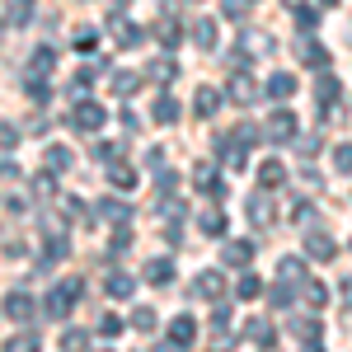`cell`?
<instances>
[{
  "label": "cell",
  "mask_w": 352,
  "mask_h": 352,
  "mask_svg": "<svg viewBox=\"0 0 352 352\" xmlns=\"http://www.w3.org/2000/svg\"><path fill=\"white\" fill-rule=\"evenodd\" d=\"M136 292V282L127 277V272H109V296H118V300H127Z\"/></svg>",
  "instance_id": "ac0fdd59"
},
{
  "label": "cell",
  "mask_w": 352,
  "mask_h": 352,
  "mask_svg": "<svg viewBox=\"0 0 352 352\" xmlns=\"http://www.w3.org/2000/svg\"><path fill=\"white\" fill-rule=\"evenodd\" d=\"M277 277H282V282H305V263H300V258H282V263H277Z\"/></svg>",
  "instance_id": "d4e9b609"
},
{
  "label": "cell",
  "mask_w": 352,
  "mask_h": 352,
  "mask_svg": "<svg viewBox=\"0 0 352 352\" xmlns=\"http://www.w3.org/2000/svg\"><path fill=\"white\" fill-rule=\"evenodd\" d=\"M94 43H99V38H94V28H85V33H76V47H80V52H94Z\"/></svg>",
  "instance_id": "ee69618b"
},
{
  "label": "cell",
  "mask_w": 352,
  "mask_h": 352,
  "mask_svg": "<svg viewBox=\"0 0 352 352\" xmlns=\"http://www.w3.org/2000/svg\"><path fill=\"white\" fill-rule=\"evenodd\" d=\"M5 315L19 320V324H28V320H33V296H28V292H10V296H5Z\"/></svg>",
  "instance_id": "8992f818"
},
{
  "label": "cell",
  "mask_w": 352,
  "mask_h": 352,
  "mask_svg": "<svg viewBox=\"0 0 352 352\" xmlns=\"http://www.w3.org/2000/svg\"><path fill=\"white\" fill-rule=\"evenodd\" d=\"M300 287H305V300H310V310H320V305H324V300H329V292H324V287H320V282H310V277H305Z\"/></svg>",
  "instance_id": "f1b7e54d"
},
{
  "label": "cell",
  "mask_w": 352,
  "mask_h": 352,
  "mask_svg": "<svg viewBox=\"0 0 352 352\" xmlns=\"http://www.w3.org/2000/svg\"><path fill=\"white\" fill-rule=\"evenodd\" d=\"M174 118H179V104H174V99H155V122H174Z\"/></svg>",
  "instance_id": "1f68e13d"
},
{
  "label": "cell",
  "mask_w": 352,
  "mask_h": 352,
  "mask_svg": "<svg viewBox=\"0 0 352 352\" xmlns=\"http://www.w3.org/2000/svg\"><path fill=\"white\" fill-rule=\"evenodd\" d=\"M192 43H197L202 52H212V47H217V19H197V24H192Z\"/></svg>",
  "instance_id": "2e32d148"
},
{
  "label": "cell",
  "mask_w": 352,
  "mask_h": 352,
  "mask_svg": "<svg viewBox=\"0 0 352 352\" xmlns=\"http://www.w3.org/2000/svg\"><path fill=\"white\" fill-rule=\"evenodd\" d=\"M136 85H141L136 71H118V76H113V94H136Z\"/></svg>",
  "instance_id": "4316f807"
},
{
  "label": "cell",
  "mask_w": 352,
  "mask_h": 352,
  "mask_svg": "<svg viewBox=\"0 0 352 352\" xmlns=\"http://www.w3.org/2000/svg\"><path fill=\"white\" fill-rule=\"evenodd\" d=\"M151 80H160V85H169V80H174V61H169V56L151 61Z\"/></svg>",
  "instance_id": "f546056e"
},
{
  "label": "cell",
  "mask_w": 352,
  "mask_h": 352,
  "mask_svg": "<svg viewBox=\"0 0 352 352\" xmlns=\"http://www.w3.org/2000/svg\"><path fill=\"white\" fill-rule=\"evenodd\" d=\"M221 258H226L230 268H244V263L254 258V244H249V240H230L226 249H221Z\"/></svg>",
  "instance_id": "8fae6325"
},
{
  "label": "cell",
  "mask_w": 352,
  "mask_h": 352,
  "mask_svg": "<svg viewBox=\"0 0 352 352\" xmlns=\"http://www.w3.org/2000/svg\"><path fill=\"white\" fill-rule=\"evenodd\" d=\"M292 329H296L300 338H310V343H320V324H315V320H296Z\"/></svg>",
  "instance_id": "f35d334b"
},
{
  "label": "cell",
  "mask_w": 352,
  "mask_h": 352,
  "mask_svg": "<svg viewBox=\"0 0 352 352\" xmlns=\"http://www.w3.org/2000/svg\"><path fill=\"white\" fill-rule=\"evenodd\" d=\"M258 179H263V188H282V184H287V169H282L277 160H268L263 169H258Z\"/></svg>",
  "instance_id": "44dd1931"
},
{
  "label": "cell",
  "mask_w": 352,
  "mask_h": 352,
  "mask_svg": "<svg viewBox=\"0 0 352 352\" xmlns=\"http://www.w3.org/2000/svg\"><path fill=\"white\" fill-rule=\"evenodd\" d=\"M249 221H254L258 230H268V226H272V212H268V192H254V197H249Z\"/></svg>",
  "instance_id": "4fadbf2b"
},
{
  "label": "cell",
  "mask_w": 352,
  "mask_h": 352,
  "mask_svg": "<svg viewBox=\"0 0 352 352\" xmlns=\"http://www.w3.org/2000/svg\"><path fill=\"white\" fill-rule=\"evenodd\" d=\"M300 56H305V66H315V71H324V66H329V52L320 47V43H305Z\"/></svg>",
  "instance_id": "484cf974"
},
{
  "label": "cell",
  "mask_w": 352,
  "mask_h": 352,
  "mask_svg": "<svg viewBox=\"0 0 352 352\" xmlns=\"http://www.w3.org/2000/svg\"><path fill=\"white\" fill-rule=\"evenodd\" d=\"M192 292H197V296L202 300H221V292H226V282H221V272H197V282H192Z\"/></svg>",
  "instance_id": "52a82bcc"
},
{
  "label": "cell",
  "mask_w": 352,
  "mask_h": 352,
  "mask_svg": "<svg viewBox=\"0 0 352 352\" xmlns=\"http://www.w3.org/2000/svg\"><path fill=\"white\" fill-rule=\"evenodd\" d=\"M324 5H338V0H324Z\"/></svg>",
  "instance_id": "f907efd6"
},
{
  "label": "cell",
  "mask_w": 352,
  "mask_h": 352,
  "mask_svg": "<svg viewBox=\"0 0 352 352\" xmlns=\"http://www.w3.org/2000/svg\"><path fill=\"white\" fill-rule=\"evenodd\" d=\"M113 38H118V47H136L146 33H141L136 24H127V19H113Z\"/></svg>",
  "instance_id": "e0dca14e"
},
{
  "label": "cell",
  "mask_w": 352,
  "mask_h": 352,
  "mask_svg": "<svg viewBox=\"0 0 352 352\" xmlns=\"http://www.w3.org/2000/svg\"><path fill=\"white\" fill-rule=\"evenodd\" d=\"M217 155H221V164H226V169H244V146L230 132L217 136Z\"/></svg>",
  "instance_id": "5b68a950"
},
{
  "label": "cell",
  "mask_w": 352,
  "mask_h": 352,
  "mask_svg": "<svg viewBox=\"0 0 352 352\" xmlns=\"http://www.w3.org/2000/svg\"><path fill=\"white\" fill-rule=\"evenodd\" d=\"M99 217H104V221H127V217H132V207L118 202V197H109V202H99Z\"/></svg>",
  "instance_id": "cb8c5ba5"
},
{
  "label": "cell",
  "mask_w": 352,
  "mask_h": 352,
  "mask_svg": "<svg viewBox=\"0 0 352 352\" xmlns=\"http://www.w3.org/2000/svg\"><path fill=\"white\" fill-rule=\"evenodd\" d=\"M52 66H56V52H52V47H38L33 61H28V80H43V76L52 80Z\"/></svg>",
  "instance_id": "ba28073f"
},
{
  "label": "cell",
  "mask_w": 352,
  "mask_h": 352,
  "mask_svg": "<svg viewBox=\"0 0 352 352\" xmlns=\"http://www.w3.org/2000/svg\"><path fill=\"white\" fill-rule=\"evenodd\" d=\"M296 19H300V28H320V10L300 5V10H296Z\"/></svg>",
  "instance_id": "ab89813d"
},
{
  "label": "cell",
  "mask_w": 352,
  "mask_h": 352,
  "mask_svg": "<svg viewBox=\"0 0 352 352\" xmlns=\"http://www.w3.org/2000/svg\"><path fill=\"white\" fill-rule=\"evenodd\" d=\"M71 127H76V132H99V127H104V109H99V104H76Z\"/></svg>",
  "instance_id": "277c9868"
},
{
  "label": "cell",
  "mask_w": 352,
  "mask_h": 352,
  "mask_svg": "<svg viewBox=\"0 0 352 352\" xmlns=\"http://www.w3.org/2000/svg\"><path fill=\"white\" fill-rule=\"evenodd\" d=\"M333 164H338L343 174H352V141H343V146L333 151Z\"/></svg>",
  "instance_id": "74e56055"
},
{
  "label": "cell",
  "mask_w": 352,
  "mask_h": 352,
  "mask_svg": "<svg viewBox=\"0 0 352 352\" xmlns=\"http://www.w3.org/2000/svg\"><path fill=\"white\" fill-rule=\"evenodd\" d=\"M43 164L61 174V169H71V151H66V146H47V151H43Z\"/></svg>",
  "instance_id": "d6986e66"
},
{
  "label": "cell",
  "mask_w": 352,
  "mask_h": 352,
  "mask_svg": "<svg viewBox=\"0 0 352 352\" xmlns=\"http://www.w3.org/2000/svg\"><path fill=\"white\" fill-rule=\"evenodd\" d=\"M99 333H122V320H118V315H104V320H99Z\"/></svg>",
  "instance_id": "7bdbcfd3"
},
{
  "label": "cell",
  "mask_w": 352,
  "mask_h": 352,
  "mask_svg": "<svg viewBox=\"0 0 352 352\" xmlns=\"http://www.w3.org/2000/svg\"><path fill=\"white\" fill-rule=\"evenodd\" d=\"M132 329H141V333H151V329H155V310H151V305H141V310L132 315Z\"/></svg>",
  "instance_id": "836d02e7"
},
{
  "label": "cell",
  "mask_w": 352,
  "mask_h": 352,
  "mask_svg": "<svg viewBox=\"0 0 352 352\" xmlns=\"http://www.w3.org/2000/svg\"><path fill=\"white\" fill-rule=\"evenodd\" d=\"M244 52L272 56V52H277V43H272V33H263V28H244V33H240V52L230 56V66H235V71H244V66H249V61H244Z\"/></svg>",
  "instance_id": "6da1fadb"
},
{
  "label": "cell",
  "mask_w": 352,
  "mask_h": 352,
  "mask_svg": "<svg viewBox=\"0 0 352 352\" xmlns=\"http://www.w3.org/2000/svg\"><path fill=\"white\" fill-rule=\"evenodd\" d=\"M244 333H249L254 343H272V329L263 324V320H249V329H244Z\"/></svg>",
  "instance_id": "8d00e7d4"
},
{
  "label": "cell",
  "mask_w": 352,
  "mask_h": 352,
  "mask_svg": "<svg viewBox=\"0 0 352 352\" xmlns=\"http://www.w3.org/2000/svg\"><path fill=\"white\" fill-rule=\"evenodd\" d=\"M296 132H300V122L292 118L287 109H277L268 118V141H277V146H287V141H296Z\"/></svg>",
  "instance_id": "7a4b0ae2"
},
{
  "label": "cell",
  "mask_w": 352,
  "mask_h": 352,
  "mask_svg": "<svg viewBox=\"0 0 352 352\" xmlns=\"http://www.w3.org/2000/svg\"><path fill=\"white\" fill-rule=\"evenodd\" d=\"M197 226H202L207 235H221V230H226V217H221V212H202V221H197Z\"/></svg>",
  "instance_id": "e575fe53"
},
{
  "label": "cell",
  "mask_w": 352,
  "mask_h": 352,
  "mask_svg": "<svg viewBox=\"0 0 352 352\" xmlns=\"http://www.w3.org/2000/svg\"><path fill=\"white\" fill-rule=\"evenodd\" d=\"M192 179H197V188H202V192H221V179H217V169H212V164H197V169H192Z\"/></svg>",
  "instance_id": "ffe728a7"
},
{
  "label": "cell",
  "mask_w": 352,
  "mask_h": 352,
  "mask_svg": "<svg viewBox=\"0 0 352 352\" xmlns=\"http://www.w3.org/2000/svg\"><path fill=\"white\" fill-rule=\"evenodd\" d=\"M272 305L287 310V305H292V292H287V287H272Z\"/></svg>",
  "instance_id": "7dc6e473"
},
{
  "label": "cell",
  "mask_w": 352,
  "mask_h": 352,
  "mask_svg": "<svg viewBox=\"0 0 352 352\" xmlns=\"http://www.w3.org/2000/svg\"><path fill=\"white\" fill-rule=\"evenodd\" d=\"M320 146H324L320 136H305V141H296V151L305 155V160H310V155H320Z\"/></svg>",
  "instance_id": "60d3db41"
},
{
  "label": "cell",
  "mask_w": 352,
  "mask_h": 352,
  "mask_svg": "<svg viewBox=\"0 0 352 352\" xmlns=\"http://www.w3.org/2000/svg\"><path fill=\"white\" fill-rule=\"evenodd\" d=\"M315 94H320V104H333V99H338V80H333V76H320V85H315Z\"/></svg>",
  "instance_id": "83f0119b"
},
{
  "label": "cell",
  "mask_w": 352,
  "mask_h": 352,
  "mask_svg": "<svg viewBox=\"0 0 352 352\" xmlns=\"http://www.w3.org/2000/svg\"><path fill=\"white\" fill-rule=\"evenodd\" d=\"M192 338H197V324H192L188 315H179V320L169 324V348H188Z\"/></svg>",
  "instance_id": "9c48e42d"
},
{
  "label": "cell",
  "mask_w": 352,
  "mask_h": 352,
  "mask_svg": "<svg viewBox=\"0 0 352 352\" xmlns=\"http://www.w3.org/2000/svg\"><path fill=\"white\" fill-rule=\"evenodd\" d=\"M19 141V127H10V122H0V146H14Z\"/></svg>",
  "instance_id": "c3c4849f"
},
{
  "label": "cell",
  "mask_w": 352,
  "mask_h": 352,
  "mask_svg": "<svg viewBox=\"0 0 352 352\" xmlns=\"http://www.w3.org/2000/svg\"><path fill=\"white\" fill-rule=\"evenodd\" d=\"M127 244H132V230H127V226H122V230H118V235H113V254H122V249H127Z\"/></svg>",
  "instance_id": "f6af8a7d"
},
{
  "label": "cell",
  "mask_w": 352,
  "mask_h": 352,
  "mask_svg": "<svg viewBox=\"0 0 352 352\" xmlns=\"http://www.w3.org/2000/svg\"><path fill=\"white\" fill-rule=\"evenodd\" d=\"M28 19H33V0H10L5 5V24L10 28H24Z\"/></svg>",
  "instance_id": "5bb4252c"
},
{
  "label": "cell",
  "mask_w": 352,
  "mask_h": 352,
  "mask_svg": "<svg viewBox=\"0 0 352 352\" xmlns=\"http://www.w3.org/2000/svg\"><path fill=\"white\" fill-rule=\"evenodd\" d=\"M230 99L249 109V104H258V85L249 80V71H230Z\"/></svg>",
  "instance_id": "3957f363"
},
{
  "label": "cell",
  "mask_w": 352,
  "mask_h": 352,
  "mask_svg": "<svg viewBox=\"0 0 352 352\" xmlns=\"http://www.w3.org/2000/svg\"><path fill=\"white\" fill-rule=\"evenodd\" d=\"M258 292H263V282L244 272V277H240V287H235V296H240V300H254V296H258Z\"/></svg>",
  "instance_id": "4dcf8cb0"
},
{
  "label": "cell",
  "mask_w": 352,
  "mask_h": 352,
  "mask_svg": "<svg viewBox=\"0 0 352 352\" xmlns=\"http://www.w3.org/2000/svg\"><path fill=\"white\" fill-rule=\"evenodd\" d=\"M343 300L352 305V277H343Z\"/></svg>",
  "instance_id": "681fc988"
},
{
  "label": "cell",
  "mask_w": 352,
  "mask_h": 352,
  "mask_svg": "<svg viewBox=\"0 0 352 352\" xmlns=\"http://www.w3.org/2000/svg\"><path fill=\"white\" fill-rule=\"evenodd\" d=\"M109 184H113V188H122V192L136 188V169H127V164H113V169H109Z\"/></svg>",
  "instance_id": "7402d4cb"
},
{
  "label": "cell",
  "mask_w": 352,
  "mask_h": 352,
  "mask_svg": "<svg viewBox=\"0 0 352 352\" xmlns=\"http://www.w3.org/2000/svg\"><path fill=\"white\" fill-rule=\"evenodd\" d=\"M268 94H277V99H292V94H296V80H292L287 71H277V76L268 80Z\"/></svg>",
  "instance_id": "603a6c76"
},
{
  "label": "cell",
  "mask_w": 352,
  "mask_h": 352,
  "mask_svg": "<svg viewBox=\"0 0 352 352\" xmlns=\"http://www.w3.org/2000/svg\"><path fill=\"white\" fill-rule=\"evenodd\" d=\"M5 352H38V338H33V333H19V338H5Z\"/></svg>",
  "instance_id": "d6a6232c"
},
{
  "label": "cell",
  "mask_w": 352,
  "mask_h": 352,
  "mask_svg": "<svg viewBox=\"0 0 352 352\" xmlns=\"http://www.w3.org/2000/svg\"><path fill=\"white\" fill-rule=\"evenodd\" d=\"M146 282H151V287L174 282V263H169V258H151V263H146Z\"/></svg>",
  "instance_id": "9a60e30c"
},
{
  "label": "cell",
  "mask_w": 352,
  "mask_h": 352,
  "mask_svg": "<svg viewBox=\"0 0 352 352\" xmlns=\"http://www.w3.org/2000/svg\"><path fill=\"white\" fill-rule=\"evenodd\" d=\"M221 14L226 19H244L249 14V0H221Z\"/></svg>",
  "instance_id": "d590c367"
},
{
  "label": "cell",
  "mask_w": 352,
  "mask_h": 352,
  "mask_svg": "<svg viewBox=\"0 0 352 352\" xmlns=\"http://www.w3.org/2000/svg\"><path fill=\"white\" fill-rule=\"evenodd\" d=\"M94 76H99V71H94V66H80V76H76V94H85V89H89V80H94Z\"/></svg>",
  "instance_id": "b9f144b4"
},
{
  "label": "cell",
  "mask_w": 352,
  "mask_h": 352,
  "mask_svg": "<svg viewBox=\"0 0 352 352\" xmlns=\"http://www.w3.org/2000/svg\"><path fill=\"white\" fill-rule=\"evenodd\" d=\"M179 38H184V33H179V24H164V28H160V43H164V47H174Z\"/></svg>",
  "instance_id": "bcb514c9"
},
{
  "label": "cell",
  "mask_w": 352,
  "mask_h": 352,
  "mask_svg": "<svg viewBox=\"0 0 352 352\" xmlns=\"http://www.w3.org/2000/svg\"><path fill=\"white\" fill-rule=\"evenodd\" d=\"M192 109H197V118H217V109H221V94L212 89V85H202V89H197V99H192Z\"/></svg>",
  "instance_id": "7c38bea8"
},
{
  "label": "cell",
  "mask_w": 352,
  "mask_h": 352,
  "mask_svg": "<svg viewBox=\"0 0 352 352\" xmlns=\"http://www.w3.org/2000/svg\"><path fill=\"white\" fill-rule=\"evenodd\" d=\"M305 254H310V258H320V263H329L338 249H333V240H329L324 230H315V235H305Z\"/></svg>",
  "instance_id": "30bf717a"
}]
</instances>
